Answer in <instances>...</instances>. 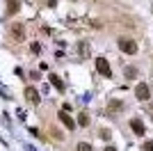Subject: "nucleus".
<instances>
[{
  "mask_svg": "<svg viewBox=\"0 0 153 151\" xmlns=\"http://www.w3.org/2000/svg\"><path fill=\"white\" fill-rule=\"evenodd\" d=\"M119 48H121L126 55H135V53H137V44H135L133 39H126V37L119 39Z\"/></svg>",
  "mask_w": 153,
  "mask_h": 151,
  "instance_id": "obj_1",
  "label": "nucleus"
},
{
  "mask_svg": "<svg viewBox=\"0 0 153 151\" xmlns=\"http://www.w3.org/2000/svg\"><path fill=\"white\" fill-rule=\"evenodd\" d=\"M96 69H98V73L101 76H112V69H110V64H108V60L105 57H96Z\"/></svg>",
  "mask_w": 153,
  "mask_h": 151,
  "instance_id": "obj_2",
  "label": "nucleus"
},
{
  "mask_svg": "<svg viewBox=\"0 0 153 151\" xmlns=\"http://www.w3.org/2000/svg\"><path fill=\"white\" fill-rule=\"evenodd\" d=\"M9 30H12V37L16 39V41H23V37H25V28H23V25H21V23L12 25Z\"/></svg>",
  "mask_w": 153,
  "mask_h": 151,
  "instance_id": "obj_3",
  "label": "nucleus"
},
{
  "mask_svg": "<svg viewBox=\"0 0 153 151\" xmlns=\"http://www.w3.org/2000/svg\"><path fill=\"white\" fill-rule=\"evenodd\" d=\"M135 96L140 101H146L149 96H151V89H149L146 85H137V87H135Z\"/></svg>",
  "mask_w": 153,
  "mask_h": 151,
  "instance_id": "obj_4",
  "label": "nucleus"
},
{
  "mask_svg": "<svg viewBox=\"0 0 153 151\" xmlns=\"http://www.w3.org/2000/svg\"><path fill=\"white\" fill-rule=\"evenodd\" d=\"M25 99H27V103L37 105V103H39V92L34 87H25Z\"/></svg>",
  "mask_w": 153,
  "mask_h": 151,
  "instance_id": "obj_5",
  "label": "nucleus"
},
{
  "mask_svg": "<svg viewBox=\"0 0 153 151\" xmlns=\"http://www.w3.org/2000/svg\"><path fill=\"white\" fill-rule=\"evenodd\" d=\"M59 121H62V124L66 126L69 131H73V128H76V121L71 119V117H69V112H64V110H62V112H59Z\"/></svg>",
  "mask_w": 153,
  "mask_h": 151,
  "instance_id": "obj_6",
  "label": "nucleus"
},
{
  "mask_svg": "<svg viewBox=\"0 0 153 151\" xmlns=\"http://www.w3.org/2000/svg\"><path fill=\"white\" fill-rule=\"evenodd\" d=\"M130 128H133L135 135H140V138L144 135V124H142L140 119H133V121H130Z\"/></svg>",
  "mask_w": 153,
  "mask_h": 151,
  "instance_id": "obj_7",
  "label": "nucleus"
},
{
  "mask_svg": "<svg viewBox=\"0 0 153 151\" xmlns=\"http://www.w3.org/2000/svg\"><path fill=\"white\" fill-rule=\"evenodd\" d=\"M19 0H7V16H12V14H16V12H19Z\"/></svg>",
  "mask_w": 153,
  "mask_h": 151,
  "instance_id": "obj_8",
  "label": "nucleus"
},
{
  "mask_svg": "<svg viewBox=\"0 0 153 151\" xmlns=\"http://www.w3.org/2000/svg\"><path fill=\"white\" fill-rule=\"evenodd\" d=\"M51 85H55V87H57L59 92H64V87H66V85H64V82L59 80V76H55V73H51Z\"/></svg>",
  "mask_w": 153,
  "mask_h": 151,
  "instance_id": "obj_9",
  "label": "nucleus"
},
{
  "mask_svg": "<svg viewBox=\"0 0 153 151\" xmlns=\"http://www.w3.org/2000/svg\"><path fill=\"white\" fill-rule=\"evenodd\" d=\"M121 108H123V103H121V101H110V105H108V112H112V114H114V112H119Z\"/></svg>",
  "mask_w": 153,
  "mask_h": 151,
  "instance_id": "obj_10",
  "label": "nucleus"
},
{
  "mask_svg": "<svg viewBox=\"0 0 153 151\" xmlns=\"http://www.w3.org/2000/svg\"><path fill=\"white\" fill-rule=\"evenodd\" d=\"M78 124H80V126H89V117H87V112H80V117H78Z\"/></svg>",
  "mask_w": 153,
  "mask_h": 151,
  "instance_id": "obj_11",
  "label": "nucleus"
},
{
  "mask_svg": "<svg viewBox=\"0 0 153 151\" xmlns=\"http://www.w3.org/2000/svg\"><path fill=\"white\" fill-rule=\"evenodd\" d=\"M30 50L34 53V55H39V53H41V44H37V41H34V44L30 46Z\"/></svg>",
  "mask_w": 153,
  "mask_h": 151,
  "instance_id": "obj_12",
  "label": "nucleus"
},
{
  "mask_svg": "<svg viewBox=\"0 0 153 151\" xmlns=\"http://www.w3.org/2000/svg\"><path fill=\"white\" fill-rule=\"evenodd\" d=\"M126 76H128V78H135V76H137V69H135V67H128V69H126Z\"/></svg>",
  "mask_w": 153,
  "mask_h": 151,
  "instance_id": "obj_13",
  "label": "nucleus"
},
{
  "mask_svg": "<svg viewBox=\"0 0 153 151\" xmlns=\"http://www.w3.org/2000/svg\"><path fill=\"white\" fill-rule=\"evenodd\" d=\"M78 151H91V147L87 144V142H80V144H78Z\"/></svg>",
  "mask_w": 153,
  "mask_h": 151,
  "instance_id": "obj_14",
  "label": "nucleus"
},
{
  "mask_svg": "<svg viewBox=\"0 0 153 151\" xmlns=\"http://www.w3.org/2000/svg\"><path fill=\"white\" fill-rule=\"evenodd\" d=\"M144 151H153V142H146V144H144Z\"/></svg>",
  "mask_w": 153,
  "mask_h": 151,
  "instance_id": "obj_15",
  "label": "nucleus"
},
{
  "mask_svg": "<svg viewBox=\"0 0 153 151\" xmlns=\"http://www.w3.org/2000/svg\"><path fill=\"white\" fill-rule=\"evenodd\" d=\"M105 151H114V149H112V147H105Z\"/></svg>",
  "mask_w": 153,
  "mask_h": 151,
  "instance_id": "obj_16",
  "label": "nucleus"
}]
</instances>
